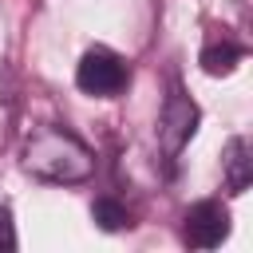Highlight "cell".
I'll use <instances>...</instances> for the list:
<instances>
[{
	"label": "cell",
	"mask_w": 253,
	"mask_h": 253,
	"mask_svg": "<svg viewBox=\"0 0 253 253\" xmlns=\"http://www.w3.org/2000/svg\"><path fill=\"white\" fill-rule=\"evenodd\" d=\"M0 249H16V225L8 206H0Z\"/></svg>",
	"instance_id": "cell-8"
},
{
	"label": "cell",
	"mask_w": 253,
	"mask_h": 253,
	"mask_svg": "<svg viewBox=\"0 0 253 253\" xmlns=\"http://www.w3.org/2000/svg\"><path fill=\"white\" fill-rule=\"evenodd\" d=\"M194 130H198V107H194V99L178 83H170V95H166L162 115H158V150H162L166 166L178 162V154L186 150Z\"/></svg>",
	"instance_id": "cell-2"
},
{
	"label": "cell",
	"mask_w": 253,
	"mask_h": 253,
	"mask_svg": "<svg viewBox=\"0 0 253 253\" xmlns=\"http://www.w3.org/2000/svg\"><path fill=\"white\" fill-rule=\"evenodd\" d=\"M249 182H253L249 142L245 138H229V146H225V186H229V194H245Z\"/></svg>",
	"instance_id": "cell-5"
},
{
	"label": "cell",
	"mask_w": 253,
	"mask_h": 253,
	"mask_svg": "<svg viewBox=\"0 0 253 253\" xmlns=\"http://www.w3.org/2000/svg\"><path fill=\"white\" fill-rule=\"evenodd\" d=\"M91 213H95V225H99V229H107V233H119V229H126V225H130V213H126L115 198H99V202L91 206Z\"/></svg>",
	"instance_id": "cell-7"
},
{
	"label": "cell",
	"mask_w": 253,
	"mask_h": 253,
	"mask_svg": "<svg viewBox=\"0 0 253 253\" xmlns=\"http://www.w3.org/2000/svg\"><path fill=\"white\" fill-rule=\"evenodd\" d=\"M24 170L40 182H87L95 154L63 126H40L24 142Z\"/></svg>",
	"instance_id": "cell-1"
},
{
	"label": "cell",
	"mask_w": 253,
	"mask_h": 253,
	"mask_svg": "<svg viewBox=\"0 0 253 253\" xmlns=\"http://www.w3.org/2000/svg\"><path fill=\"white\" fill-rule=\"evenodd\" d=\"M186 245L194 249H217L229 233V213L217 206V202H198L190 213H186Z\"/></svg>",
	"instance_id": "cell-4"
},
{
	"label": "cell",
	"mask_w": 253,
	"mask_h": 253,
	"mask_svg": "<svg viewBox=\"0 0 253 253\" xmlns=\"http://www.w3.org/2000/svg\"><path fill=\"white\" fill-rule=\"evenodd\" d=\"M241 43H233V40H221V43H206L202 47V71L206 75H229L237 63H241Z\"/></svg>",
	"instance_id": "cell-6"
},
{
	"label": "cell",
	"mask_w": 253,
	"mask_h": 253,
	"mask_svg": "<svg viewBox=\"0 0 253 253\" xmlns=\"http://www.w3.org/2000/svg\"><path fill=\"white\" fill-rule=\"evenodd\" d=\"M130 79V67L123 55H115L111 47H91L83 51L79 67H75V87L83 95H95V99H115Z\"/></svg>",
	"instance_id": "cell-3"
}]
</instances>
